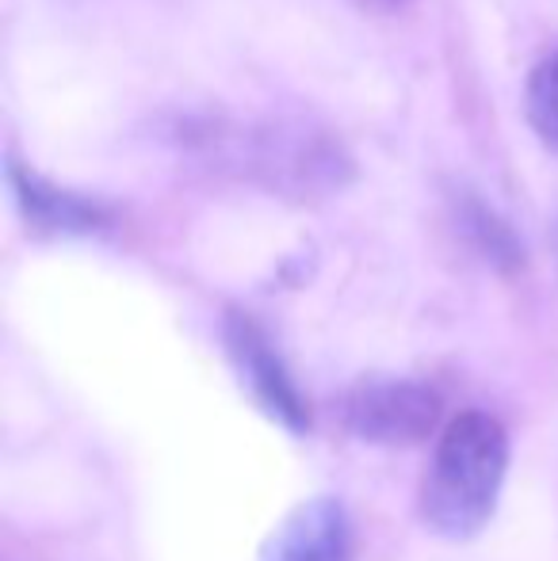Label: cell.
Returning a JSON list of instances; mask_svg holds the SVG:
<instances>
[{
  "label": "cell",
  "mask_w": 558,
  "mask_h": 561,
  "mask_svg": "<svg viewBox=\"0 0 558 561\" xmlns=\"http://www.w3.org/2000/svg\"><path fill=\"white\" fill-rule=\"evenodd\" d=\"M367 4H372L375 12H395V8L402 4V0H367Z\"/></svg>",
  "instance_id": "9c48e42d"
},
{
  "label": "cell",
  "mask_w": 558,
  "mask_h": 561,
  "mask_svg": "<svg viewBox=\"0 0 558 561\" xmlns=\"http://www.w3.org/2000/svg\"><path fill=\"white\" fill-rule=\"evenodd\" d=\"M226 352H230L234 367H238L241 382L249 386L257 405L287 432L306 436L310 432V405H306L303 390H298L295 375L287 370L272 336L249 313L234 310L226 318Z\"/></svg>",
  "instance_id": "277c9868"
},
{
  "label": "cell",
  "mask_w": 558,
  "mask_h": 561,
  "mask_svg": "<svg viewBox=\"0 0 558 561\" xmlns=\"http://www.w3.org/2000/svg\"><path fill=\"white\" fill-rule=\"evenodd\" d=\"M8 184H12L15 207H20L23 222L38 229V233L89 237L112 229V210L104 203L69 192V187H58L54 180H46L43 172L15 161V157L8 161Z\"/></svg>",
  "instance_id": "8992f818"
},
{
  "label": "cell",
  "mask_w": 558,
  "mask_h": 561,
  "mask_svg": "<svg viewBox=\"0 0 558 561\" xmlns=\"http://www.w3.org/2000/svg\"><path fill=\"white\" fill-rule=\"evenodd\" d=\"M452 210H455V229H459L463 241H467L486 264L498 267V272H505V275L521 272L524 260H528L524 256V241L516 237V229L482 199V195L463 192Z\"/></svg>",
  "instance_id": "52a82bcc"
},
{
  "label": "cell",
  "mask_w": 558,
  "mask_h": 561,
  "mask_svg": "<svg viewBox=\"0 0 558 561\" xmlns=\"http://www.w3.org/2000/svg\"><path fill=\"white\" fill-rule=\"evenodd\" d=\"M509 473V436L490 413H459L432 450L421 519L447 542H467L493 519Z\"/></svg>",
  "instance_id": "7a4b0ae2"
},
{
  "label": "cell",
  "mask_w": 558,
  "mask_h": 561,
  "mask_svg": "<svg viewBox=\"0 0 558 561\" xmlns=\"http://www.w3.org/2000/svg\"><path fill=\"white\" fill-rule=\"evenodd\" d=\"M555 260H558V233H555Z\"/></svg>",
  "instance_id": "30bf717a"
},
{
  "label": "cell",
  "mask_w": 558,
  "mask_h": 561,
  "mask_svg": "<svg viewBox=\"0 0 558 561\" xmlns=\"http://www.w3.org/2000/svg\"><path fill=\"white\" fill-rule=\"evenodd\" d=\"M344 428L375 447H413L436 432L440 398L413 378H367L341 401Z\"/></svg>",
  "instance_id": "3957f363"
},
{
  "label": "cell",
  "mask_w": 558,
  "mask_h": 561,
  "mask_svg": "<svg viewBox=\"0 0 558 561\" xmlns=\"http://www.w3.org/2000/svg\"><path fill=\"white\" fill-rule=\"evenodd\" d=\"M261 561H356L352 516L337 496H310L264 539Z\"/></svg>",
  "instance_id": "5b68a950"
},
{
  "label": "cell",
  "mask_w": 558,
  "mask_h": 561,
  "mask_svg": "<svg viewBox=\"0 0 558 561\" xmlns=\"http://www.w3.org/2000/svg\"><path fill=\"white\" fill-rule=\"evenodd\" d=\"M180 141L207 153L223 169L238 172L241 180H257L287 199H321V195L341 192L352 180V161L344 146L314 126H234L207 118V123H195Z\"/></svg>",
  "instance_id": "6da1fadb"
},
{
  "label": "cell",
  "mask_w": 558,
  "mask_h": 561,
  "mask_svg": "<svg viewBox=\"0 0 558 561\" xmlns=\"http://www.w3.org/2000/svg\"><path fill=\"white\" fill-rule=\"evenodd\" d=\"M524 115L539 141L558 153V50L547 54L524 84Z\"/></svg>",
  "instance_id": "ba28073f"
}]
</instances>
